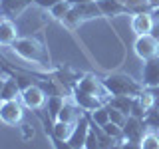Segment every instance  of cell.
<instances>
[{
    "instance_id": "1",
    "label": "cell",
    "mask_w": 159,
    "mask_h": 149,
    "mask_svg": "<svg viewBox=\"0 0 159 149\" xmlns=\"http://www.w3.org/2000/svg\"><path fill=\"white\" fill-rule=\"evenodd\" d=\"M102 86L106 89V93H109V96H129V97L141 96V92L145 89L143 84L135 82L131 76L121 74V72L103 76L102 78Z\"/></svg>"
},
{
    "instance_id": "2",
    "label": "cell",
    "mask_w": 159,
    "mask_h": 149,
    "mask_svg": "<svg viewBox=\"0 0 159 149\" xmlns=\"http://www.w3.org/2000/svg\"><path fill=\"white\" fill-rule=\"evenodd\" d=\"M10 48L26 62H34L42 68H50V52L36 38H18Z\"/></svg>"
},
{
    "instance_id": "3",
    "label": "cell",
    "mask_w": 159,
    "mask_h": 149,
    "mask_svg": "<svg viewBox=\"0 0 159 149\" xmlns=\"http://www.w3.org/2000/svg\"><path fill=\"white\" fill-rule=\"evenodd\" d=\"M20 99H22L24 107L32 109V111H38V109L46 107L48 96H46V92H44V89L40 88L38 84H32L30 88L22 89V93H20Z\"/></svg>"
},
{
    "instance_id": "4",
    "label": "cell",
    "mask_w": 159,
    "mask_h": 149,
    "mask_svg": "<svg viewBox=\"0 0 159 149\" xmlns=\"http://www.w3.org/2000/svg\"><path fill=\"white\" fill-rule=\"evenodd\" d=\"M133 50H135L137 58H141L145 62V60L159 56V42L151 34H143V36H137L135 44H133Z\"/></svg>"
},
{
    "instance_id": "5",
    "label": "cell",
    "mask_w": 159,
    "mask_h": 149,
    "mask_svg": "<svg viewBox=\"0 0 159 149\" xmlns=\"http://www.w3.org/2000/svg\"><path fill=\"white\" fill-rule=\"evenodd\" d=\"M145 129H149L145 125V119H139L135 115H127L125 123H123V139L141 143L143 135H145Z\"/></svg>"
},
{
    "instance_id": "6",
    "label": "cell",
    "mask_w": 159,
    "mask_h": 149,
    "mask_svg": "<svg viewBox=\"0 0 159 149\" xmlns=\"http://www.w3.org/2000/svg\"><path fill=\"white\" fill-rule=\"evenodd\" d=\"M24 103H20L18 99H12V102H2L0 103V119H2L6 125H16V123L22 121L24 115Z\"/></svg>"
},
{
    "instance_id": "7",
    "label": "cell",
    "mask_w": 159,
    "mask_h": 149,
    "mask_svg": "<svg viewBox=\"0 0 159 149\" xmlns=\"http://www.w3.org/2000/svg\"><path fill=\"white\" fill-rule=\"evenodd\" d=\"M72 96H74V102H76V106L82 107L84 111H93V109L106 106V102H103L102 97L92 96V93H88V92H84V89H80L78 86L72 88Z\"/></svg>"
},
{
    "instance_id": "8",
    "label": "cell",
    "mask_w": 159,
    "mask_h": 149,
    "mask_svg": "<svg viewBox=\"0 0 159 149\" xmlns=\"http://www.w3.org/2000/svg\"><path fill=\"white\" fill-rule=\"evenodd\" d=\"M88 133H89V119L84 111V115L78 119V123L74 125V131L70 135L68 143L72 145L74 149H84L86 147V139H88Z\"/></svg>"
},
{
    "instance_id": "9",
    "label": "cell",
    "mask_w": 159,
    "mask_h": 149,
    "mask_svg": "<svg viewBox=\"0 0 159 149\" xmlns=\"http://www.w3.org/2000/svg\"><path fill=\"white\" fill-rule=\"evenodd\" d=\"M141 84L145 88H159V56L151 58V60H145Z\"/></svg>"
},
{
    "instance_id": "10",
    "label": "cell",
    "mask_w": 159,
    "mask_h": 149,
    "mask_svg": "<svg viewBox=\"0 0 159 149\" xmlns=\"http://www.w3.org/2000/svg\"><path fill=\"white\" fill-rule=\"evenodd\" d=\"M16 40H18L16 24L12 22V18L2 16V20H0V44L2 46H12Z\"/></svg>"
},
{
    "instance_id": "11",
    "label": "cell",
    "mask_w": 159,
    "mask_h": 149,
    "mask_svg": "<svg viewBox=\"0 0 159 149\" xmlns=\"http://www.w3.org/2000/svg\"><path fill=\"white\" fill-rule=\"evenodd\" d=\"M153 26H155V22H153V14H149V12L133 14V18H131V30L137 34V36L151 34Z\"/></svg>"
},
{
    "instance_id": "12",
    "label": "cell",
    "mask_w": 159,
    "mask_h": 149,
    "mask_svg": "<svg viewBox=\"0 0 159 149\" xmlns=\"http://www.w3.org/2000/svg\"><path fill=\"white\" fill-rule=\"evenodd\" d=\"M98 4H99L103 18H116L119 14H131L129 8L123 2H119V0H98Z\"/></svg>"
},
{
    "instance_id": "13",
    "label": "cell",
    "mask_w": 159,
    "mask_h": 149,
    "mask_svg": "<svg viewBox=\"0 0 159 149\" xmlns=\"http://www.w3.org/2000/svg\"><path fill=\"white\" fill-rule=\"evenodd\" d=\"M30 4H34V0H0L2 14H4V16H8V18L20 16V14H22Z\"/></svg>"
},
{
    "instance_id": "14",
    "label": "cell",
    "mask_w": 159,
    "mask_h": 149,
    "mask_svg": "<svg viewBox=\"0 0 159 149\" xmlns=\"http://www.w3.org/2000/svg\"><path fill=\"white\" fill-rule=\"evenodd\" d=\"M76 86L80 88V89H84V92H88V93H92V96H98V97H102L99 93H102V89H103V86H102V79H98L96 76H92V74H86V76H80V79H78V84ZM106 92V89H103ZM103 99V97H102ZM106 102V99H103Z\"/></svg>"
},
{
    "instance_id": "15",
    "label": "cell",
    "mask_w": 159,
    "mask_h": 149,
    "mask_svg": "<svg viewBox=\"0 0 159 149\" xmlns=\"http://www.w3.org/2000/svg\"><path fill=\"white\" fill-rule=\"evenodd\" d=\"M20 93H22V89H20V86H18L16 78L10 76V78L4 79L2 88H0V99H2V102H12V99H18Z\"/></svg>"
},
{
    "instance_id": "16",
    "label": "cell",
    "mask_w": 159,
    "mask_h": 149,
    "mask_svg": "<svg viewBox=\"0 0 159 149\" xmlns=\"http://www.w3.org/2000/svg\"><path fill=\"white\" fill-rule=\"evenodd\" d=\"M66 106L64 97L60 93H54V96H48V102H46V113H48V119L50 121H58V115L62 111V107Z\"/></svg>"
},
{
    "instance_id": "17",
    "label": "cell",
    "mask_w": 159,
    "mask_h": 149,
    "mask_svg": "<svg viewBox=\"0 0 159 149\" xmlns=\"http://www.w3.org/2000/svg\"><path fill=\"white\" fill-rule=\"evenodd\" d=\"M76 8H78V12H80L82 22H84V20H93V18H103L98 0H93V2H86V4H78Z\"/></svg>"
},
{
    "instance_id": "18",
    "label": "cell",
    "mask_w": 159,
    "mask_h": 149,
    "mask_svg": "<svg viewBox=\"0 0 159 149\" xmlns=\"http://www.w3.org/2000/svg\"><path fill=\"white\" fill-rule=\"evenodd\" d=\"M107 106L119 109L121 113H125V115H131V106H133V97L129 96H111V99H107Z\"/></svg>"
},
{
    "instance_id": "19",
    "label": "cell",
    "mask_w": 159,
    "mask_h": 149,
    "mask_svg": "<svg viewBox=\"0 0 159 149\" xmlns=\"http://www.w3.org/2000/svg\"><path fill=\"white\" fill-rule=\"evenodd\" d=\"M72 131H74V123L54 121V125H52V133H50L48 137H56V139H64V141H68L70 135H72Z\"/></svg>"
},
{
    "instance_id": "20",
    "label": "cell",
    "mask_w": 159,
    "mask_h": 149,
    "mask_svg": "<svg viewBox=\"0 0 159 149\" xmlns=\"http://www.w3.org/2000/svg\"><path fill=\"white\" fill-rule=\"evenodd\" d=\"M72 6H74V4L70 2V0H62V2H58L56 6L50 10V14H52V16L56 18V20H60V22H62V20L68 16V12L72 10Z\"/></svg>"
},
{
    "instance_id": "21",
    "label": "cell",
    "mask_w": 159,
    "mask_h": 149,
    "mask_svg": "<svg viewBox=\"0 0 159 149\" xmlns=\"http://www.w3.org/2000/svg\"><path fill=\"white\" fill-rule=\"evenodd\" d=\"M89 113H92V119L98 123V125H106V123L109 121V109H107V106H102V107L93 109V111H89Z\"/></svg>"
},
{
    "instance_id": "22",
    "label": "cell",
    "mask_w": 159,
    "mask_h": 149,
    "mask_svg": "<svg viewBox=\"0 0 159 149\" xmlns=\"http://www.w3.org/2000/svg\"><path fill=\"white\" fill-rule=\"evenodd\" d=\"M145 125H147L149 129H155V131H159V107H157V106H153V107L147 111V115H145Z\"/></svg>"
},
{
    "instance_id": "23",
    "label": "cell",
    "mask_w": 159,
    "mask_h": 149,
    "mask_svg": "<svg viewBox=\"0 0 159 149\" xmlns=\"http://www.w3.org/2000/svg\"><path fill=\"white\" fill-rule=\"evenodd\" d=\"M80 22H82V18H80V12H78V8H76V6H72V10L68 12V16L62 20V24H64L66 28H70V30H74Z\"/></svg>"
},
{
    "instance_id": "24",
    "label": "cell",
    "mask_w": 159,
    "mask_h": 149,
    "mask_svg": "<svg viewBox=\"0 0 159 149\" xmlns=\"http://www.w3.org/2000/svg\"><path fill=\"white\" fill-rule=\"evenodd\" d=\"M141 149H159V133H145L141 139Z\"/></svg>"
},
{
    "instance_id": "25",
    "label": "cell",
    "mask_w": 159,
    "mask_h": 149,
    "mask_svg": "<svg viewBox=\"0 0 159 149\" xmlns=\"http://www.w3.org/2000/svg\"><path fill=\"white\" fill-rule=\"evenodd\" d=\"M106 106H107V103H106ZM107 109H109V121H113V123H117V125L123 127V123H125V119H127L125 113H121L119 109L111 107V106H107Z\"/></svg>"
},
{
    "instance_id": "26",
    "label": "cell",
    "mask_w": 159,
    "mask_h": 149,
    "mask_svg": "<svg viewBox=\"0 0 159 149\" xmlns=\"http://www.w3.org/2000/svg\"><path fill=\"white\" fill-rule=\"evenodd\" d=\"M84 149H103L102 143H99V139L96 135V131H93L92 127H89V133H88V139H86V147Z\"/></svg>"
},
{
    "instance_id": "27",
    "label": "cell",
    "mask_w": 159,
    "mask_h": 149,
    "mask_svg": "<svg viewBox=\"0 0 159 149\" xmlns=\"http://www.w3.org/2000/svg\"><path fill=\"white\" fill-rule=\"evenodd\" d=\"M58 2H62V0H34V4L40 6V8H44V10H52Z\"/></svg>"
},
{
    "instance_id": "28",
    "label": "cell",
    "mask_w": 159,
    "mask_h": 149,
    "mask_svg": "<svg viewBox=\"0 0 159 149\" xmlns=\"http://www.w3.org/2000/svg\"><path fill=\"white\" fill-rule=\"evenodd\" d=\"M121 147H123V149H141V143H135V141H127V139H123V141H121Z\"/></svg>"
},
{
    "instance_id": "29",
    "label": "cell",
    "mask_w": 159,
    "mask_h": 149,
    "mask_svg": "<svg viewBox=\"0 0 159 149\" xmlns=\"http://www.w3.org/2000/svg\"><path fill=\"white\" fill-rule=\"evenodd\" d=\"M22 137H24V141H28L30 137H34V129L30 125H22Z\"/></svg>"
},
{
    "instance_id": "30",
    "label": "cell",
    "mask_w": 159,
    "mask_h": 149,
    "mask_svg": "<svg viewBox=\"0 0 159 149\" xmlns=\"http://www.w3.org/2000/svg\"><path fill=\"white\" fill-rule=\"evenodd\" d=\"M151 36H153V38H155L157 42H159V22L155 24V26H153V30H151Z\"/></svg>"
},
{
    "instance_id": "31",
    "label": "cell",
    "mask_w": 159,
    "mask_h": 149,
    "mask_svg": "<svg viewBox=\"0 0 159 149\" xmlns=\"http://www.w3.org/2000/svg\"><path fill=\"white\" fill-rule=\"evenodd\" d=\"M149 6L153 10H159V0H149Z\"/></svg>"
},
{
    "instance_id": "32",
    "label": "cell",
    "mask_w": 159,
    "mask_h": 149,
    "mask_svg": "<svg viewBox=\"0 0 159 149\" xmlns=\"http://www.w3.org/2000/svg\"><path fill=\"white\" fill-rule=\"evenodd\" d=\"M70 2H72L74 6H78V4H86V2H93V0H70Z\"/></svg>"
},
{
    "instance_id": "33",
    "label": "cell",
    "mask_w": 159,
    "mask_h": 149,
    "mask_svg": "<svg viewBox=\"0 0 159 149\" xmlns=\"http://www.w3.org/2000/svg\"><path fill=\"white\" fill-rule=\"evenodd\" d=\"M111 149H123V147H121V143H116V145H113Z\"/></svg>"
},
{
    "instance_id": "34",
    "label": "cell",
    "mask_w": 159,
    "mask_h": 149,
    "mask_svg": "<svg viewBox=\"0 0 159 149\" xmlns=\"http://www.w3.org/2000/svg\"><path fill=\"white\" fill-rule=\"evenodd\" d=\"M155 106H157V107H159V97H157V103H155Z\"/></svg>"
},
{
    "instance_id": "35",
    "label": "cell",
    "mask_w": 159,
    "mask_h": 149,
    "mask_svg": "<svg viewBox=\"0 0 159 149\" xmlns=\"http://www.w3.org/2000/svg\"><path fill=\"white\" fill-rule=\"evenodd\" d=\"M119 2H123V4H125V0H119Z\"/></svg>"
}]
</instances>
